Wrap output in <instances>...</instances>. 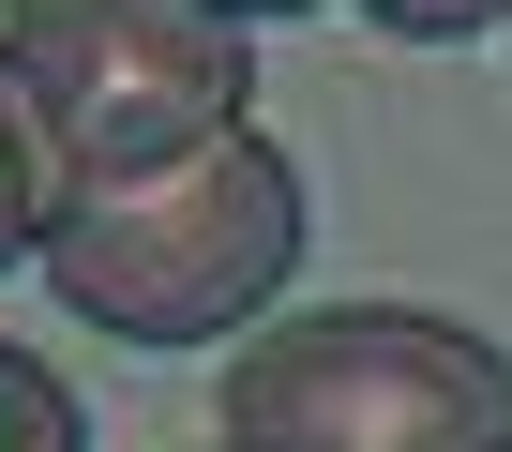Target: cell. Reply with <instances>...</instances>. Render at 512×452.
Listing matches in <instances>:
<instances>
[{"label":"cell","instance_id":"cell-1","mask_svg":"<svg viewBox=\"0 0 512 452\" xmlns=\"http://www.w3.org/2000/svg\"><path fill=\"white\" fill-rule=\"evenodd\" d=\"M317 242V196L302 166L226 121L166 166H121V181H61L31 272L61 287V317H91L106 347H226L241 317H272V287L302 272Z\"/></svg>","mask_w":512,"mask_h":452},{"label":"cell","instance_id":"cell-2","mask_svg":"<svg viewBox=\"0 0 512 452\" xmlns=\"http://www.w3.org/2000/svg\"><path fill=\"white\" fill-rule=\"evenodd\" d=\"M226 452H512V347L422 302H332L226 362Z\"/></svg>","mask_w":512,"mask_h":452},{"label":"cell","instance_id":"cell-3","mask_svg":"<svg viewBox=\"0 0 512 452\" xmlns=\"http://www.w3.org/2000/svg\"><path fill=\"white\" fill-rule=\"evenodd\" d=\"M0 61H16L61 181L166 166V151H196L256 106V31L211 16V0H16Z\"/></svg>","mask_w":512,"mask_h":452},{"label":"cell","instance_id":"cell-4","mask_svg":"<svg viewBox=\"0 0 512 452\" xmlns=\"http://www.w3.org/2000/svg\"><path fill=\"white\" fill-rule=\"evenodd\" d=\"M46 211H61V151H46V121H31L16 61H0V272H31V242H46Z\"/></svg>","mask_w":512,"mask_h":452},{"label":"cell","instance_id":"cell-5","mask_svg":"<svg viewBox=\"0 0 512 452\" xmlns=\"http://www.w3.org/2000/svg\"><path fill=\"white\" fill-rule=\"evenodd\" d=\"M211 16H362V31H392V46H467V31H497L512 0H211Z\"/></svg>","mask_w":512,"mask_h":452},{"label":"cell","instance_id":"cell-6","mask_svg":"<svg viewBox=\"0 0 512 452\" xmlns=\"http://www.w3.org/2000/svg\"><path fill=\"white\" fill-rule=\"evenodd\" d=\"M0 452H91V422H76V392L31 362V347H0Z\"/></svg>","mask_w":512,"mask_h":452},{"label":"cell","instance_id":"cell-7","mask_svg":"<svg viewBox=\"0 0 512 452\" xmlns=\"http://www.w3.org/2000/svg\"><path fill=\"white\" fill-rule=\"evenodd\" d=\"M497 31H512V16H497Z\"/></svg>","mask_w":512,"mask_h":452}]
</instances>
